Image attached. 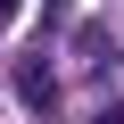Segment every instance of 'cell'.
Returning <instances> with one entry per match:
<instances>
[{
    "mask_svg": "<svg viewBox=\"0 0 124 124\" xmlns=\"http://www.w3.org/2000/svg\"><path fill=\"white\" fill-rule=\"evenodd\" d=\"M17 91H25V108H33V116H50V108H58V75L41 66V58H25V66H17Z\"/></svg>",
    "mask_w": 124,
    "mask_h": 124,
    "instance_id": "1",
    "label": "cell"
},
{
    "mask_svg": "<svg viewBox=\"0 0 124 124\" xmlns=\"http://www.w3.org/2000/svg\"><path fill=\"white\" fill-rule=\"evenodd\" d=\"M75 58H83L91 75H108V66H116V41H108L99 25H83V33H75Z\"/></svg>",
    "mask_w": 124,
    "mask_h": 124,
    "instance_id": "2",
    "label": "cell"
},
{
    "mask_svg": "<svg viewBox=\"0 0 124 124\" xmlns=\"http://www.w3.org/2000/svg\"><path fill=\"white\" fill-rule=\"evenodd\" d=\"M17 8H25V0H0V17H17Z\"/></svg>",
    "mask_w": 124,
    "mask_h": 124,
    "instance_id": "3",
    "label": "cell"
},
{
    "mask_svg": "<svg viewBox=\"0 0 124 124\" xmlns=\"http://www.w3.org/2000/svg\"><path fill=\"white\" fill-rule=\"evenodd\" d=\"M99 124H124V108H108V116H99Z\"/></svg>",
    "mask_w": 124,
    "mask_h": 124,
    "instance_id": "4",
    "label": "cell"
}]
</instances>
